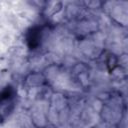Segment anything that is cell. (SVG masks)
I'll return each instance as SVG.
<instances>
[{"mask_svg":"<svg viewBox=\"0 0 128 128\" xmlns=\"http://www.w3.org/2000/svg\"><path fill=\"white\" fill-rule=\"evenodd\" d=\"M16 91L11 86H6L0 91V120L5 119L14 109Z\"/></svg>","mask_w":128,"mask_h":128,"instance_id":"obj_1","label":"cell"}]
</instances>
